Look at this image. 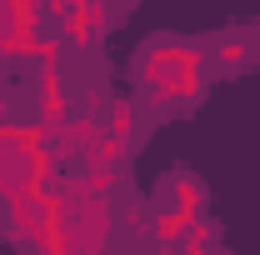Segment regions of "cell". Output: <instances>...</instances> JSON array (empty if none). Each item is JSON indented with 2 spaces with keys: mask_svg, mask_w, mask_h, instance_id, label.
Here are the masks:
<instances>
[{
  "mask_svg": "<svg viewBox=\"0 0 260 255\" xmlns=\"http://www.w3.org/2000/svg\"><path fill=\"white\" fill-rule=\"evenodd\" d=\"M160 195H165V210H175L180 220H200V205H205V185L195 180V175H170L160 185Z\"/></svg>",
  "mask_w": 260,
  "mask_h": 255,
  "instance_id": "5b68a950",
  "label": "cell"
},
{
  "mask_svg": "<svg viewBox=\"0 0 260 255\" xmlns=\"http://www.w3.org/2000/svg\"><path fill=\"white\" fill-rule=\"evenodd\" d=\"M100 135H105V130H100V120H95V115H70V125H60L55 135H50V155H55V160L90 155Z\"/></svg>",
  "mask_w": 260,
  "mask_h": 255,
  "instance_id": "3957f363",
  "label": "cell"
},
{
  "mask_svg": "<svg viewBox=\"0 0 260 255\" xmlns=\"http://www.w3.org/2000/svg\"><path fill=\"white\" fill-rule=\"evenodd\" d=\"M205 60H210V70H220V75L240 70V65H250V60H255V35H250V30L220 35V40L205 50Z\"/></svg>",
  "mask_w": 260,
  "mask_h": 255,
  "instance_id": "277c9868",
  "label": "cell"
},
{
  "mask_svg": "<svg viewBox=\"0 0 260 255\" xmlns=\"http://www.w3.org/2000/svg\"><path fill=\"white\" fill-rule=\"evenodd\" d=\"M205 50L200 45H175V40H155L145 55H140V90L155 100V110H175V105H190L200 100L205 80Z\"/></svg>",
  "mask_w": 260,
  "mask_h": 255,
  "instance_id": "6da1fadb",
  "label": "cell"
},
{
  "mask_svg": "<svg viewBox=\"0 0 260 255\" xmlns=\"http://www.w3.org/2000/svg\"><path fill=\"white\" fill-rule=\"evenodd\" d=\"M135 125H140L135 100H110V110H105V135H115V140H125V145H130Z\"/></svg>",
  "mask_w": 260,
  "mask_h": 255,
  "instance_id": "8992f818",
  "label": "cell"
},
{
  "mask_svg": "<svg viewBox=\"0 0 260 255\" xmlns=\"http://www.w3.org/2000/svg\"><path fill=\"white\" fill-rule=\"evenodd\" d=\"M115 180H120V170H105V165H90V170H85L90 195H110V190H115Z\"/></svg>",
  "mask_w": 260,
  "mask_h": 255,
  "instance_id": "30bf717a",
  "label": "cell"
},
{
  "mask_svg": "<svg viewBox=\"0 0 260 255\" xmlns=\"http://www.w3.org/2000/svg\"><path fill=\"white\" fill-rule=\"evenodd\" d=\"M210 240H215V230H210V220L200 215V220L185 230V240H180L175 250H180V255H210Z\"/></svg>",
  "mask_w": 260,
  "mask_h": 255,
  "instance_id": "9c48e42d",
  "label": "cell"
},
{
  "mask_svg": "<svg viewBox=\"0 0 260 255\" xmlns=\"http://www.w3.org/2000/svg\"><path fill=\"white\" fill-rule=\"evenodd\" d=\"M185 230H190V220H180V215H175V210H155V220H150V240H155V245H160V250H170V245H180V240H185Z\"/></svg>",
  "mask_w": 260,
  "mask_h": 255,
  "instance_id": "52a82bcc",
  "label": "cell"
},
{
  "mask_svg": "<svg viewBox=\"0 0 260 255\" xmlns=\"http://www.w3.org/2000/svg\"><path fill=\"white\" fill-rule=\"evenodd\" d=\"M125 155H130L125 140H115V135H100L95 150H90L85 160H90V165H105V170H120V160H125Z\"/></svg>",
  "mask_w": 260,
  "mask_h": 255,
  "instance_id": "ba28073f",
  "label": "cell"
},
{
  "mask_svg": "<svg viewBox=\"0 0 260 255\" xmlns=\"http://www.w3.org/2000/svg\"><path fill=\"white\" fill-rule=\"evenodd\" d=\"M60 190V235L70 255H105L110 245V195H90L85 175H70Z\"/></svg>",
  "mask_w": 260,
  "mask_h": 255,
  "instance_id": "7a4b0ae2",
  "label": "cell"
}]
</instances>
